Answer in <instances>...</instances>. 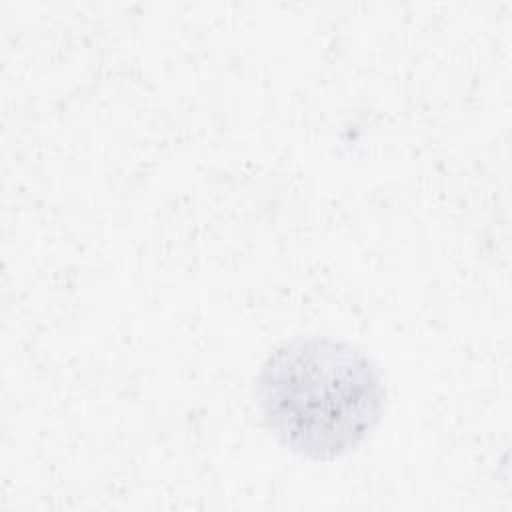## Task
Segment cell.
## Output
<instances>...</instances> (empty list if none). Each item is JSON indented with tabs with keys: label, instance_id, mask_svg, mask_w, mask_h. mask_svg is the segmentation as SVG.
Listing matches in <instances>:
<instances>
[{
	"label": "cell",
	"instance_id": "6da1fadb",
	"mask_svg": "<svg viewBox=\"0 0 512 512\" xmlns=\"http://www.w3.org/2000/svg\"><path fill=\"white\" fill-rule=\"evenodd\" d=\"M256 398L266 426L290 450L332 460L356 448L378 424L384 386L356 346L330 336L294 338L262 364Z\"/></svg>",
	"mask_w": 512,
	"mask_h": 512
}]
</instances>
